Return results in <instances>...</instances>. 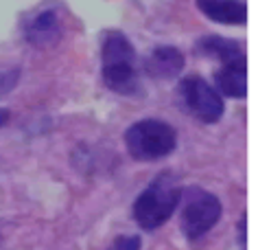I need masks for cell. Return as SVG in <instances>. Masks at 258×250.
Returning a JSON list of instances; mask_svg holds the SVG:
<instances>
[{"mask_svg": "<svg viewBox=\"0 0 258 250\" xmlns=\"http://www.w3.org/2000/svg\"><path fill=\"white\" fill-rule=\"evenodd\" d=\"M179 195H182V189L177 180L173 174L164 171L153 178V182L134 202V220L143 230L160 228L179 207Z\"/></svg>", "mask_w": 258, "mask_h": 250, "instance_id": "cell-1", "label": "cell"}, {"mask_svg": "<svg viewBox=\"0 0 258 250\" xmlns=\"http://www.w3.org/2000/svg\"><path fill=\"white\" fill-rule=\"evenodd\" d=\"M175 130L169 123L156 119L138 121L125 132L127 152L132 154L134 160H140V163H153V160L169 156L175 149Z\"/></svg>", "mask_w": 258, "mask_h": 250, "instance_id": "cell-2", "label": "cell"}, {"mask_svg": "<svg viewBox=\"0 0 258 250\" xmlns=\"http://www.w3.org/2000/svg\"><path fill=\"white\" fill-rule=\"evenodd\" d=\"M179 226L188 239H199L215 226L221 217V202L210 191L188 187L179 195Z\"/></svg>", "mask_w": 258, "mask_h": 250, "instance_id": "cell-3", "label": "cell"}, {"mask_svg": "<svg viewBox=\"0 0 258 250\" xmlns=\"http://www.w3.org/2000/svg\"><path fill=\"white\" fill-rule=\"evenodd\" d=\"M179 99H182L184 108L192 117L202 123H217L223 117V99L208 81L202 77H184L179 81Z\"/></svg>", "mask_w": 258, "mask_h": 250, "instance_id": "cell-4", "label": "cell"}, {"mask_svg": "<svg viewBox=\"0 0 258 250\" xmlns=\"http://www.w3.org/2000/svg\"><path fill=\"white\" fill-rule=\"evenodd\" d=\"M61 20L53 9H42L35 11V16H31L24 22V35L27 42L35 48H48L53 44L59 42L61 37Z\"/></svg>", "mask_w": 258, "mask_h": 250, "instance_id": "cell-5", "label": "cell"}, {"mask_svg": "<svg viewBox=\"0 0 258 250\" xmlns=\"http://www.w3.org/2000/svg\"><path fill=\"white\" fill-rule=\"evenodd\" d=\"M184 68V53L175 46H158L145 62L147 75L153 79H173Z\"/></svg>", "mask_w": 258, "mask_h": 250, "instance_id": "cell-6", "label": "cell"}, {"mask_svg": "<svg viewBox=\"0 0 258 250\" xmlns=\"http://www.w3.org/2000/svg\"><path fill=\"white\" fill-rule=\"evenodd\" d=\"M197 7L204 16L219 24L241 27L247 20V5L243 0H197Z\"/></svg>", "mask_w": 258, "mask_h": 250, "instance_id": "cell-7", "label": "cell"}, {"mask_svg": "<svg viewBox=\"0 0 258 250\" xmlns=\"http://www.w3.org/2000/svg\"><path fill=\"white\" fill-rule=\"evenodd\" d=\"M215 83L225 97L243 99L247 94V60L221 64L215 75Z\"/></svg>", "mask_w": 258, "mask_h": 250, "instance_id": "cell-8", "label": "cell"}, {"mask_svg": "<svg viewBox=\"0 0 258 250\" xmlns=\"http://www.w3.org/2000/svg\"><path fill=\"white\" fill-rule=\"evenodd\" d=\"M195 53L204 57H217L221 64L245 60V51L241 44L234 40H228V37H221V35H204L195 44Z\"/></svg>", "mask_w": 258, "mask_h": 250, "instance_id": "cell-9", "label": "cell"}, {"mask_svg": "<svg viewBox=\"0 0 258 250\" xmlns=\"http://www.w3.org/2000/svg\"><path fill=\"white\" fill-rule=\"evenodd\" d=\"M103 81L109 90L118 94H132L138 90V73L136 66L129 62L103 64Z\"/></svg>", "mask_w": 258, "mask_h": 250, "instance_id": "cell-10", "label": "cell"}, {"mask_svg": "<svg viewBox=\"0 0 258 250\" xmlns=\"http://www.w3.org/2000/svg\"><path fill=\"white\" fill-rule=\"evenodd\" d=\"M118 62L136 64V51H134L132 42L125 35L118 33V31H112L103 40V64H118Z\"/></svg>", "mask_w": 258, "mask_h": 250, "instance_id": "cell-11", "label": "cell"}, {"mask_svg": "<svg viewBox=\"0 0 258 250\" xmlns=\"http://www.w3.org/2000/svg\"><path fill=\"white\" fill-rule=\"evenodd\" d=\"M18 77H20V70L11 68V70H0V97L7 94L9 90H14V86L18 83Z\"/></svg>", "mask_w": 258, "mask_h": 250, "instance_id": "cell-12", "label": "cell"}, {"mask_svg": "<svg viewBox=\"0 0 258 250\" xmlns=\"http://www.w3.org/2000/svg\"><path fill=\"white\" fill-rule=\"evenodd\" d=\"M107 250H140V237L136 235H120Z\"/></svg>", "mask_w": 258, "mask_h": 250, "instance_id": "cell-13", "label": "cell"}, {"mask_svg": "<svg viewBox=\"0 0 258 250\" xmlns=\"http://www.w3.org/2000/svg\"><path fill=\"white\" fill-rule=\"evenodd\" d=\"M245 235H247V230H245V215H243L241 222H238V241H241V248H245Z\"/></svg>", "mask_w": 258, "mask_h": 250, "instance_id": "cell-14", "label": "cell"}, {"mask_svg": "<svg viewBox=\"0 0 258 250\" xmlns=\"http://www.w3.org/2000/svg\"><path fill=\"white\" fill-rule=\"evenodd\" d=\"M9 119V110H5V108H0V127H3L5 123H7Z\"/></svg>", "mask_w": 258, "mask_h": 250, "instance_id": "cell-15", "label": "cell"}]
</instances>
